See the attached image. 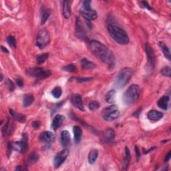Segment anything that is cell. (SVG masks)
Here are the masks:
<instances>
[{
  "label": "cell",
  "instance_id": "41",
  "mask_svg": "<svg viewBox=\"0 0 171 171\" xmlns=\"http://www.w3.org/2000/svg\"><path fill=\"white\" fill-rule=\"evenodd\" d=\"M91 1L90 0H85V1H84L82 2V7H86V8H88V7H91Z\"/></svg>",
  "mask_w": 171,
  "mask_h": 171
},
{
  "label": "cell",
  "instance_id": "5",
  "mask_svg": "<svg viewBox=\"0 0 171 171\" xmlns=\"http://www.w3.org/2000/svg\"><path fill=\"white\" fill-rule=\"evenodd\" d=\"M120 116L118 108L114 105L105 108L102 112V117L106 121H113Z\"/></svg>",
  "mask_w": 171,
  "mask_h": 171
},
{
  "label": "cell",
  "instance_id": "43",
  "mask_svg": "<svg viewBox=\"0 0 171 171\" xmlns=\"http://www.w3.org/2000/svg\"><path fill=\"white\" fill-rule=\"evenodd\" d=\"M15 170H28V168L25 166H17V167H16Z\"/></svg>",
  "mask_w": 171,
  "mask_h": 171
},
{
  "label": "cell",
  "instance_id": "45",
  "mask_svg": "<svg viewBox=\"0 0 171 171\" xmlns=\"http://www.w3.org/2000/svg\"><path fill=\"white\" fill-rule=\"evenodd\" d=\"M170 156H171V152L170 151L168 153V154L166 155V157L165 158V162H168L169 161V160L170 159Z\"/></svg>",
  "mask_w": 171,
  "mask_h": 171
},
{
  "label": "cell",
  "instance_id": "42",
  "mask_svg": "<svg viewBox=\"0 0 171 171\" xmlns=\"http://www.w3.org/2000/svg\"><path fill=\"white\" fill-rule=\"evenodd\" d=\"M16 84L19 87H23L24 86V81L22 79L17 78L16 79Z\"/></svg>",
  "mask_w": 171,
  "mask_h": 171
},
{
  "label": "cell",
  "instance_id": "30",
  "mask_svg": "<svg viewBox=\"0 0 171 171\" xmlns=\"http://www.w3.org/2000/svg\"><path fill=\"white\" fill-rule=\"evenodd\" d=\"M52 96L55 98H60L62 94V90L60 86H56L52 91Z\"/></svg>",
  "mask_w": 171,
  "mask_h": 171
},
{
  "label": "cell",
  "instance_id": "36",
  "mask_svg": "<svg viewBox=\"0 0 171 171\" xmlns=\"http://www.w3.org/2000/svg\"><path fill=\"white\" fill-rule=\"evenodd\" d=\"M161 74L164 76L170 77L171 76V68L169 66H166L163 68L161 70Z\"/></svg>",
  "mask_w": 171,
  "mask_h": 171
},
{
  "label": "cell",
  "instance_id": "46",
  "mask_svg": "<svg viewBox=\"0 0 171 171\" xmlns=\"http://www.w3.org/2000/svg\"><path fill=\"white\" fill-rule=\"evenodd\" d=\"M1 49H2V50L3 51V52H5V53H9V51L8 50V49H7L6 48H5V47H3V46H1Z\"/></svg>",
  "mask_w": 171,
  "mask_h": 171
},
{
  "label": "cell",
  "instance_id": "28",
  "mask_svg": "<svg viewBox=\"0 0 171 171\" xmlns=\"http://www.w3.org/2000/svg\"><path fill=\"white\" fill-rule=\"evenodd\" d=\"M51 14V11L48 9H43L41 14V25L45 24L46 21L48 20Z\"/></svg>",
  "mask_w": 171,
  "mask_h": 171
},
{
  "label": "cell",
  "instance_id": "19",
  "mask_svg": "<svg viewBox=\"0 0 171 171\" xmlns=\"http://www.w3.org/2000/svg\"><path fill=\"white\" fill-rule=\"evenodd\" d=\"M76 34H77L80 38H82V39L86 38V33L84 32V28L80 22V20L78 18H77V21H76Z\"/></svg>",
  "mask_w": 171,
  "mask_h": 171
},
{
  "label": "cell",
  "instance_id": "16",
  "mask_svg": "<svg viewBox=\"0 0 171 171\" xmlns=\"http://www.w3.org/2000/svg\"><path fill=\"white\" fill-rule=\"evenodd\" d=\"M64 120V117L62 115H60V114L56 115L52 121V125H51L52 128L54 130H56L58 128H59L61 126V125L63 124Z\"/></svg>",
  "mask_w": 171,
  "mask_h": 171
},
{
  "label": "cell",
  "instance_id": "17",
  "mask_svg": "<svg viewBox=\"0 0 171 171\" xmlns=\"http://www.w3.org/2000/svg\"><path fill=\"white\" fill-rule=\"evenodd\" d=\"M164 114L161 112H158L157 110H152L148 112L147 116L149 120L152 121H158L159 120L162 118Z\"/></svg>",
  "mask_w": 171,
  "mask_h": 171
},
{
  "label": "cell",
  "instance_id": "3",
  "mask_svg": "<svg viewBox=\"0 0 171 171\" xmlns=\"http://www.w3.org/2000/svg\"><path fill=\"white\" fill-rule=\"evenodd\" d=\"M133 70L130 68L122 69L114 79V85L118 88H121L128 83L133 75Z\"/></svg>",
  "mask_w": 171,
  "mask_h": 171
},
{
  "label": "cell",
  "instance_id": "37",
  "mask_svg": "<svg viewBox=\"0 0 171 171\" xmlns=\"http://www.w3.org/2000/svg\"><path fill=\"white\" fill-rule=\"evenodd\" d=\"M6 84L10 91H13L15 89V84H14V83L9 79H7V80L6 81Z\"/></svg>",
  "mask_w": 171,
  "mask_h": 171
},
{
  "label": "cell",
  "instance_id": "7",
  "mask_svg": "<svg viewBox=\"0 0 171 171\" xmlns=\"http://www.w3.org/2000/svg\"><path fill=\"white\" fill-rule=\"evenodd\" d=\"M28 135L25 133L23 134V139L19 142H13L9 144V150H14L20 153H24L28 148Z\"/></svg>",
  "mask_w": 171,
  "mask_h": 171
},
{
  "label": "cell",
  "instance_id": "34",
  "mask_svg": "<svg viewBox=\"0 0 171 171\" xmlns=\"http://www.w3.org/2000/svg\"><path fill=\"white\" fill-rule=\"evenodd\" d=\"M100 103L98 102H97V101H92V102H91L89 104L88 107H89L90 110H92V111H94V110H98V109L100 108Z\"/></svg>",
  "mask_w": 171,
  "mask_h": 171
},
{
  "label": "cell",
  "instance_id": "18",
  "mask_svg": "<svg viewBox=\"0 0 171 171\" xmlns=\"http://www.w3.org/2000/svg\"><path fill=\"white\" fill-rule=\"evenodd\" d=\"M170 100V98L168 96H163L162 98H160L158 101V106L162 110H167L169 107V102Z\"/></svg>",
  "mask_w": 171,
  "mask_h": 171
},
{
  "label": "cell",
  "instance_id": "22",
  "mask_svg": "<svg viewBox=\"0 0 171 171\" xmlns=\"http://www.w3.org/2000/svg\"><path fill=\"white\" fill-rule=\"evenodd\" d=\"M9 114L12 118H13L16 121L20 122L21 123H24L25 121V116L23 114L17 113V112L13 111L12 109L9 110Z\"/></svg>",
  "mask_w": 171,
  "mask_h": 171
},
{
  "label": "cell",
  "instance_id": "35",
  "mask_svg": "<svg viewBox=\"0 0 171 171\" xmlns=\"http://www.w3.org/2000/svg\"><path fill=\"white\" fill-rule=\"evenodd\" d=\"M38 159H39V156L38 154H36L35 153V152H33V153H32L30 156V157H29L28 158V162L29 163H35L36 162H38Z\"/></svg>",
  "mask_w": 171,
  "mask_h": 171
},
{
  "label": "cell",
  "instance_id": "47",
  "mask_svg": "<svg viewBox=\"0 0 171 171\" xmlns=\"http://www.w3.org/2000/svg\"><path fill=\"white\" fill-rule=\"evenodd\" d=\"M3 74H1V81L3 80Z\"/></svg>",
  "mask_w": 171,
  "mask_h": 171
},
{
  "label": "cell",
  "instance_id": "8",
  "mask_svg": "<svg viewBox=\"0 0 171 171\" xmlns=\"http://www.w3.org/2000/svg\"><path fill=\"white\" fill-rule=\"evenodd\" d=\"M27 74L38 79H43L48 78L51 75V71L49 70L42 68H33L28 69L27 70Z\"/></svg>",
  "mask_w": 171,
  "mask_h": 171
},
{
  "label": "cell",
  "instance_id": "29",
  "mask_svg": "<svg viewBox=\"0 0 171 171\" xmlns=\"http://www.w3.org/2000/svg\"><path fill=\"white\" fill-rule=\"evenodd\" d=\"M115 94L116 92L114 90H110L106 94V101L108 103L112 104L114 102L115 100Z\"/></svg>",
  "mask_w": 171,
  "mask_h": 171
},
{
  "label": "cell",
  "instance_id": "32",
  "mask_svg": "<svg viewBox=\"0 0 171 171\" xmlns=\"http://www.w3.org/2000/svg\"><path fill=\"white\" fill-rule=\"evenodd\" d=\"M7 42L8 43L9 46L13 48H15L16 47V39L13 35H9L7 38Z\"/></svg>",
  "mask_w": 171,
  "mask_h": 171
},
{
  "label": "cell",
  "instance_id": "26",
  "mask_svg": "<svg viewBox=\"0 0 171 171\" xmlns=\"http://www.w3.org/2000/svg\"><path fill=\"white\" fill-rule=\"evenodd\" d=\"M98 156V151L96 149H94V150L91 151L88 154V162L91 165L95 163Z\"/></svg>",
  "mask_w": 171,
  "mask_h": 171
},
{
  "label": "cell",
  "instance_id": "38",
  "mask_svg": "<svg viewBox=\"0 0 171 171\" xmlns=\"http://www.w3.org/2000/svg\"><path fill=\"white\" fill-rule=\"evenodd\" d=\"M140 3L141 6H142V7H143V8H147V9H149V10H151V9H152L151 6L148 4V2H144V1H143V2H140Z\"/></svg>",
  "mask_w": 171,
  "mask_h": 171
},
{
  "label": "cell",
  "instance_id": "44",
  "mask_svg": "<svg viewBox=\"0 0 171 171\" xmlns=\"http://www.w3.org/2000/svg\"><path fill=\"white\" fill-rule=\"evenodd\" d=\"M135 151H136V159H137V161H139V158H140V151H139V148H138L136 146L135 147Z\"/></svg>",
  "mask_w": 171,
  "mask_h": 171
},
{
  "label": "cell",
  "instance_id": "1",
  "mask_svg": "<svg viewBox=\"0 0 171 171\" xmlns=\"http://www.w3.org/2000/svg\"><path fill=\"white\" fill-rule=\"evenodd\" d=\"M90 49L94 55L96 56L103 62L110 67H113L115 64V59L112 54L107 47L101 42L93 40L90 42Z\"/></svg>",
  "mask_w": 171,
  "mask_h": 171
},
{
  "label": "cell",
  "instance_id": "13",
  "mask_svg": "<svg viewBox=\"0 0 171 171\" xmlns=\"http://www.w3.org/2000/svg\"><path fill=\"white\" fill-rule=\"evenodd\" d=\"M71 102L76 108L82 111H84V106L83 100L80 95L76 94L72 95L71 98Z\"/></svg>",
  "mask_w": 171,
  "mask_h": 171
},
{
  "label": "cell",
  "instance_id": "10",
  "mask_svg": "<svg viewBox=\"0 0 171 171\" xmlns=\"http://www.w3.org/2000/svg\"><path fill=\"white\" fill-rule=\"evenodd\" d=\"M69 154V151L68 149H64L58 153L54 159V166L55 168H59L62 165L63 162L66 160Z\"/></svg>",
  "mask_w": 171,
  "mask_h": 171
},
{
  "label": "cell",
  "instance_id": "6",
  "mask_svg": "<svg viewBox=\"0 0 171 171\" xmlns=\"http://www.w3.org/2000/svg\"><path fill=\"white\" fill-rule=\"evenodd\" d=\"M50 42V36L48 31L46 29H42L39 30L36 39V46L39 49H43L48 46Z\"/></svg>",
  "mask_w": 171,
  "mask_h": 171
},
{
  "label": "cell",
  "instance_id": "40",
  "mask_svg": "<svg viewBox=\"0 0 171 171\" xmlns=\"http://www.w3.org/2000/svg\"><path fill=\"white\" fill-rule=\"evenodd\" d=\"M32 126L34 127L35 129H38L39 127H40L41 124H40V122H39V121H34V122H32Z\"/></svg>",
  "mask_w": 171,
  "mask_h": 171
},
{
  "label": "cell",
  "instance_id": "33",
  "mask_svg": "<svg viewBox=\"0 0 171 171\" xmlns=\"http://www.w3.org/2000/svg\"><path fill=\"white\" fill-rule=\"evenodd\" d=\"M63 70L64 71H66L68 72H75L76 70H77V68L75 65H74L73 64H68L67 65H65V66L62 68Z\"/></svg>",
  "mask_w": 171,
  "mask_h": 171
},
{
  "label": "cell",
  "instance_id": "39",
  "mask_svg": "<svg viewBox=\"0 0 171 171\" xmlns=\"http://www.w3.org/2000/svg\"><path fill=\"white\" fill-rule=\"evenodd\" d=\"M92 79H93V78H92V77H88V78H77L78 81L79 82H88V81L92 80Z\"/></svg>",
  "mask_w": 171,
  "mask_h": 171
},
{
  "label": "cell",
  "instance_id": "12",
  "mask_svg": "<svg viewBox=\"0 0 171 171\" xmlns=\"http://www.w3.org/2000/svg\"><path fill=\"white\" fill-rule=\"evenodd\" d=\"M145 51L147 53L148 63L152 68L153 69L155 66V56L153 50L148 43H146V45H145Z\"/></svg>",
  "mask_w": 171,
  "mask_h": 171
},
{
  "label": "cell",
  "instance_id": "9",
  "mask_svg": "<svg viewBox=\"0 0 171 171\" xmlns=\"http://www.w3.org/2000/svg\"><path fill=\"white\" fill-rule=\"evenodd\" d=\"M81 15L88 21H92L96 20L98 17L97 12L95 10L92 9L91 7H82L80 9Z\"/></svg>",
  "mask_w": 171,
  "mask_h": 171
},
{
  "label": "cell",
  "instance_id": "25",
  "mask_svg": "<svg viewBox=\"0 0 171 171\" xmlns=\"http://www.w3.org/2000/svg\"><path fill=\"white\" fill-rule=\"evenodd\" d=\"M159 46L162 51V52L164 54V56H165L166 59H168L169 60H170V50L168 48V46H167L165 43L162 42H159Z\"/></svg>",
  "mask_w": 171,
  "mask_h": 171
},
{
  "label": "cell",
  "instance_id": "21",
  "mask_svg": "<svg viewBox=\"0 0 171 171\" xmlns=\"http://www.w3.org/2000/svg\"><path fill=\"white\" fill-rule=\"evenodd\" d=\"M74 136V142L78 144L81 140L82 135V129L78 126H75L73 128Z\"/></svg>",
  "mask_w": 171,
  "mask_h": 171
},
{
  "label": "cell",
  "instance_id": "27",
  "mask_svg": "<svg viewBox=\"0 0 171 171\" xmlns=\"http://www.w3.org/2000/svg\"><path fill=\"white\" fill-rule=\"evenodd\" d=\"M34 101V98L32 94H27L24 97L23 104L24 107H28L33 104Z\"/></svg>",
  "mask_w": 171,
  "mask_h": 171
},
{
  "label": "cell",
  "instance_id": "15",
  "mask_svg": "<svg viewBox=\"0 0 171 171\" xmlns=\"http://www.w3.org/2000/svg\"><path fill=\"white\" fill-rule=\"evenodd\" d=\"M115 138V132L112 129H107L103 133V140L108 143H111L114 141Z\"/></svg>",
  "mask_w": 171,
  "mask_h": 171
},
{
  "label": "cell",
  "instance_id": "14",
  "mask_svg": "<svg viewBox=\"0 0 171 171\" xmlns=\"http://www.w3.org/2000/svg\"><path fill=\"white\" fill-rule=\"evenodd\" d=\"M61 144L64 148H67L70 146L71 143L70 134L68 130H63L61 133Z\"/></svg>",
  "mask_w": 171,
  "mask_h": 171
},
{
  "label": "cell",
  "instance_id": "23",
  "mask_svg": "<svg viewBox=\"0 0 171 171\" xmlns=\"http://www.w3.org/2000/svg\"><path fill=\"white\" fill-rule=\"evenodd\" d=\"M82 63V68L83 70H92V69L96 67V65L92 61H89L86 58H83L81 61Z\"/></svg>",
  "mask_w": 171,
  "mask_h": 171
},
{
  "label": "cell",
  "instance_id": "20",
  "mask_svg": "<svg viewBox=\"0 0 171 171\" xmlns=\"http://www.w3.org/2000/svg\"><path fill=\"white\" fill-rule=\"evenodd\" d=\"M72 12H71V6L70 2L69 1H64L63 2V15L64 17L68 19L71 16Z\"/></svg>",
  "mask_w": 171,
  "mask_h": 171
},
{
  "label": "cell",
  "instance_id": "2",
  "mask_svg": "<svg viewBox=\"0 0 171 171\" xmlns=\"http://www.w3.org/2000/svg\"><path fill=\"white\" fill-rule=\"evenodd\" d=\"M108 30L112 38L121 45H126L129 43V37L127 33L121 27L114 24H110Z\"/></svg>",
  "mask_w": 171,
  "mask_h": 171
},
{
  "label": "cell",
  "instance_id": "11",
  "mask_svg": "<svg viewBox=\"0 0 171 171\" xmlns=\"http://www.w3.org/2000/svg\"><path fill=\"white\" fill-rule=\"evenodd\" d=\"M56 139V136L53 132H50V131H46V132H42L40 136H39V140L42 143H45L46 144H50L54 142Z\"/></svg>",
  "mask_w": 171,
  "mask_h": 171
},
{
  "label": "cell",
  "instance_id": "4",
  "mask_svg": "<svg viewBox=\"0 0 171 171\" xmlns=\"http://www.w3.org/2000/svg\"><path fill=\"white\" fill-rule=\"evenodd\" d=\"M140 96V88L136 84L131 85L127 89L126 92L123 96V101L125 104L127 105H130L134 103L139 99Z\"/></svg>",
  "mask_w": 171,
  "mask_h": 171
},
{
  "label": "cell",
  "instance_id": "31",
  "mask_svg": "<svg viewBox=\"0 0 171 171\" xmlns=\"http://www.w3.org/2000/svg\"><path fill=\"white\" fill-rule=\"evenodd\" d=\"M49 57V54L48 53H44L41 55H39L36 58V61L38 64H41L42 63L44 62V61L48 59V58Z\"/></svg>",
  "mask_w": 171,
  "mask_h": 171
},
{
  "label": "cell",
  "instance_id": "24",
  "mask_svg": "<svg viewBox=\"0 0 171 171\" xmlns=\"http://www.w3.org/2000/svg\"><path fill=\"white\" fill-rule=\"evenodd\" d=\"M125 154H126L125 158V159H124V161H123V169L124 170H126L127 168H128L129 163H130V158H131L130 151L128 148L126 147Z\"/></svg>",
  "mask_w": 171,
  "mask_h": 171
}]
</instances>
